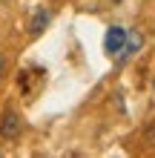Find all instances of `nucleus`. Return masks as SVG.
<instances>
[{"instance_id": "obj_1", "label": "nucleus", "mask_w": 155, "mask_h": 158, "mask_svg": "<svg viewBox=\"0 0 155 158\" xmlns=\"http://www.w3.org/2000/svg\"><path fill=\"white\" fill-rule=\"evenodd\" d=\"M20 132H23V121H20V115H17L14 109H6L3 118H0V135H3L6 141H12V138H17Z\"/></svg>"}, {"instance_id": "obj_2", "label": "nucleus", "mask_w": 155, "mask_h": 158, "mask_svg": "<svg viewBox=\"0 0 155 158\" xmlns=\"http://www.w3.org/2000/svg\"><path fill=\"white\" fill-rule=\"evenodd\" d=\"M126 40V29H121V26H112V29L106 32V40H104V49L109 55H118L121 52V46Z\"/></svg>"}, {"instance_id": "obj_3", "label": "nucleus", "mask_w": 155, "mask_h": 158, "mask_svg": "<svg viewBox=\"0 0 155 158\" xmlns=\"http://www.w3.org/2000/svg\"><path fill=\"white\" fill-rule=\"evenodd\" d=\"M141 46H144V35L138 29H135V32H126V40H124V46H121V52H118V55H121V58H132Z\"/></svg>"}, {"instance_id": "obj_4", "label": "nucleus", "mask_w": 155, "mask_h": 158, "mask_svg": "<svg viewBox=\"0 0 155 158\" xmlns=\"http://www.w3.org/2000/svg\"><path fill=\"white\" fill-rule=\"evenodd\" d=\"M46 23H49V12H46V9H38L35 17H32V23H29V32H32V35H40Z\"/></svg>"}, {"instance_id": "obj_5", "label": "nucleus", "mask_w": 155, "mask_h": 158, "mask_svg": "<svg viewBox=\"0 0 155 158\" xmlns=\"http://www.w3.org/2000/svg\"><path fill=\"white\" fill-rule=\"evenodd\" d=\"M6 72H9V63H6V58H3V55H0V83H3Z\"/></svg>"}, {"instance_id": "obj_6", "label": "nucleus", "mask_w": 155, "mask_h": 158, "mask_svg": "<svg viewBox=\"0 0 155 158\" xmlns=\"http://www.w3.org/2000/svg\"><path fill=\"white\" fill-rule=\"evenodd\" d=\"M3 3H6V0H0V6H3Z\"/></svg>"}, {"instance_id": "obj_7", "label": "nucleus", "mask_w": 155, "mask_h": 158, "mask_svg": "<svg viewBox=\"0 0 155 158\" xmlns=\"http://www.w3.org/2000/svg\"><path fill=\"white\" fill-rule=\"evenodd\" d=\"M152 86H155V81H152Z\"/></svg>"}]
</instances>
